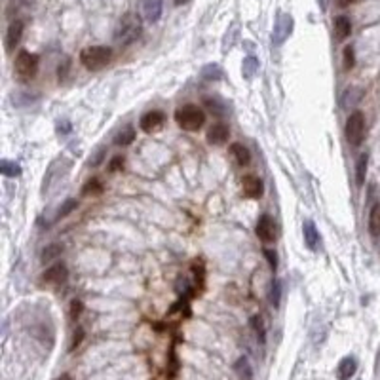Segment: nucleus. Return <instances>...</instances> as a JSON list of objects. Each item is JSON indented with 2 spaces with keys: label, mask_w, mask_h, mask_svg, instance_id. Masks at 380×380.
Listing matches in <instances>:
<instances>
[{
  "label": "nucleus",
  "mask_w": 380,
  "mask_h": 380,
  "mask_svg": "<svg viewBox=\"0 0 380 380\" xmlns=\"http://www.w3.org/2000/svg\"><path fill=\"white\" fill-rule=\"evenodd\" d=\"M82 192L86 194H101L103 192V187H101V183L97 179H92V181H87L86 183V187H84V190Z\"/></svg>",
  "instance_id": "nucleus-29"
},
{
  "label": "nucleus",
  "mask_w": 380,
  "mask_h": 380,
  "mask_svg": "<svg viewBox=\"0 0 380 380\" xmlns=\"http://www.w3.org/2000/svg\"><path fill=\"white\" fill-rule=\"evenodd\" d=\"M38 71V57L34 54H29L27 50H21L15 57V74L23 82L33 80Z\"/></svg>",
  "instance_id": "nucleus-4"
},
{
  "label": "nucleus",
  "mask_w": 380,
  "mask_h": 380,
  "mask_svg": "<svg viewBox=\"0 0 380 380\" xmlns=\"http://www.w3.org/2000/svg\"><path fill=\"white\" fill-rule=\"evenodd\" d=\"M162 15V0H145V17L148 21H158Z\"/></svg>",
  "instance_id": "nucleus-18"
},
{
  "label": "nucleus",
  "mask_w": 380,
  "mask_h": 380,
  "mask_svg": "<svg viewBox=\"0 0 380 380\" xmlns=\"http://www.w3.org/2000/svg\"><path fill=\"white\" fill-rule=\"evenodd\" d=\"M291 33H293V17L291 15H281L278 23H276V27H274V42L276 44H283Z\"/></svg>",
  "instance_id": "nucleus-9"
},
{
  "label": "nucleus",
  "mask_w": 380,
  "mask_h": 380,
  "mask_svg": "<svg viewBox=\"0 0 380 380\" xmlns=\"http://www.w3.org/2000/svg\"><path fill=\"white\" fill-rule=\"evenodd\" d=\"M122 167H124V158H122V156H116V158H113V162L108 164V171H118Z\"/></svg>",
  "instance_id": "nucleus-32"
},
{
  "label": "nucleus",
  "mask_w": 380,
  "mask_h": 380,
  "mask_svg": "<svg viewBox=\"0 0 380 380\" xmlns=\"http://www.w3.org/2000/svg\"><path fill=\"white\" fill-rule=\"evenodd\" d=\"M255 232L260 238V241H264V243L276 240V222H274L272 217L270 215H262L259 219V222H257Z\"/></svg>",
  "instance_id": "nucleus-7"
},
{
  "label": "nucleus",
  "mask_w": 380,
  "mask_h": 380,
  "mask_svg": "<svg viewBox=\"0 0 380 380\" xmlns=\"http://www.w3.org/2000/svg\"><path fill=\"white\" fill-rule=\"evenodd\" d=\"M61 251H63V245H59V243H52V245L44 247V249H42V255H40L42 262H44V264H46V262H52L54 259L59 257Z\"/></svg>",
  "instance_id": "nucleus-21"
},
{
  "label": "nucleus",
  "mask_w": 380,
  "mask_h": 380,
  "mask_svg": "<svg viewBox=\"0 0 380 380\" xmlns=\"http://www.w3.org/2000/svg\"><path fill=\"white\" fill-rule=\"evenodd\" d=\"M164 120H166L164 113H160V110H150V113H147L141 118L139 126L145 133H154V131H158V129L164 126Z\"/></svg>",
  "instance_id": "nucleus-8"
},
{
  "label": "nucleus",
  "mask_w": 380,
  "mask_h": 380,
  "mask_svg": "<svg viewBox=\"0 0 380 380\" xmlns=\"http://www.w3.org/2000/svg\"><path fill=\"white\" fill-rule=\"evenodd\" d=\"M228 135H230L228 126H225V124H215V126H211L209 127V131H207V143H209V145H225L228 139Z\"/></svg>",
  "instance_id": "nucleus-13"
},
{
  "label": "nucleus",
  "mask_w": 380,
  "mask_h": 380,
  "mask_svg": "<svg viewBox=\"0 0 380 380\" xmlns=\"http://www.w3.org/2000/svg\"><path fill=\"white\" fill-rule=\"evenodd\" d=\"M251 327H253L257 339L260 340V344H264V340H266V329H264L262 318H260V316H253V318H251Z\"/></svg>",
  "instance_id": "nucleus-24"
},
{
  "label": "nucleus",
  "mask_w": 380,
  "mask_h": 380,
  "mask_svg": "<svg viewBox=\"0 0 380 380\" xmlns=\"http://www.w3.org/2000/svg\"><path fill=\"white\" fill-rule=\"evenodd\" d=\"M234 371H236V374H238L241 380H253V367H251V363H249L247 357H240V360L236 361Z\"/></svg>",
  "instance_id": "nucleus-17"
},
{
  "label": "nucleus",
  "mask_w": 380,
  "mask_h": 380,
  "mask_svg": "<svg viewBox=\"0 0 380 380\" xmlns=\"http://www.w3.org/2000/svg\"><path fill=\"white\" fill-rule=\"evenodd\" d=\"M304 243L312 251H316L318 243H320V232H318V228H316V225H314L312 220L304 222Z\"/></svg>",
  "instance_id": "nucleus-15"
},
{
  "label": "nucleus",
  "mask_w": 380,
  "mask_h": 380,
  "mask_svg": "<svg viewBox=\"0 0 380 380\" xmlns=\"http://www.w3.org/2000/svg\"><path fill=\"white\" fill-rule=\"evenodd\" d=\"M80 312H82V302L80 300H73V304H71V316H73V320H76L80 316Z\"/></svg>",
  "instance_id": "nucleus-33"
},
{
  "label": "nucleus",
  "mask_w": 380,
  "mask_h": 380,
  "mask_svg": "<svg viewBox=\"0 0 380 380\" xmlns=\"http://www.w3.org/2000/svg\"><path fill=\"white\" fill-rule=\"evenodd\" d=\"M187 2H188V0H175V4H177V6H183V4H187Z\"/></svg>",
  "instance_id": "nucleus-36"
},
{
  "label": "nucleus",
  "mask_w": 380,
  "mask_h": 380,
  "mask_svg": "<svg viewBox=\"0 0 380 380\" xmlns=\"http://www.w3.org/2000/svg\"><path fill=\"white\" fill-rule=\"evenodd\" d=\"M21 36H23V21L15 19L10 23V27H8V33H6V48L12 52L17 44H19Z\"/></svg>",
  "instance_id": "nucleus-12"
},
{
  "label": "nucleus",
  "mask_w": 380,
  "mask_h": 380,
  "mask_svg": "<svg viewBox=\"0 0 380 380\" xmlns=\"http://www.w3.org/2000/svg\"><path fill=\"white\" fill-rule=\"evenodd\" d=\"M369 232L371 236H380V204H374L369 213Z\"/></svg>",
  "instance_id": "nucleus-19"
},
{
  "label": "nucleus",
  "mask_w": 380,
  "mask_h": 380,
  "mask_svg": "<svg viewBox=\"0 0 380 380\" xmlns=\"http://www.w3.org/2000/svg\"><path fill=\"white\" fill-rule=\"evenodd\" d=\"M367 166H369V156H367V154H361L360 160H357V166H355V183H357V187H361V185L365 183Z\"/></svg>",
  "instance_id": "nucleus-20"
},
{
  "label": "nucleus",
  "mask_w": 380,
  "mask_h": 380,
  "mask_svg": "<svg viewBox=\"0 0 380 380\" xmlns=\"http://www.w3.org/2000/svg\"><path fill=\"white\" fill-rule=\"evenodd\" d=\"M82 337H84V333H82V331H78V337H74V340H73V348H76L78 344H80Z\"/></svg>",
  "instance_id": "nucleus-34"
},
{
  "label": "nucleus",
  "mask_w": 380,
  "mask_h": 380,
  "mask_svg": "<svg viewBox=\"0 0 380 380\" xmlns=\"http://www.w3.org/2000/svg\"><path fill=\"white\" fill-rule=\"evenodd\" d=\"M67 278H69V270L63 262H55V264H52L46 272L42 274V281H46L50 285H61V283L67 281Z\"/></svg>",
  "instance_id": "nucleus-6"
},
{
  "label": "nucleus",
  "mask_w": 380,
  "mask_h": 380,
  "mask_svg": "<svg viewBox=\"0 0 380 380\" xmlns=\"http://www.w3.org/2000/svg\"><path fill=\"white\" fill-rule=\"evenodd\" d=\"M241 69H243V74L249 78V76H253V74L259 71V61L255 59V57H245V59H243V65H241Z\"/></svg>",
  "instance_id": "nucleus-25"
},
{
  "label": "nucleus",
  "mask_w": 380,
  "mask_h": 380,
  "mask_svg": "<svg viewBox=\"0 0 380 380\" xmlns=\"http://www.w3.org/2000/svg\"><path fill=\"white\" fill-rule=\"evenodd\" d=\"M230 152H232L234 160L238 162L240 166H247V164L251 162V152H249V148H247L245 145H241V143H234L232 147H230Z\"/></svg>",
  "instance_id": "nucleus-16"
},
{
  "label": "nucleus",
  "mask_w": 380,
  "mask_h": 380,
  "mask_svg": "<svg viewBox=\"0 0 380 380\" xmlns=\"http://www.w3.org/2000/svg\"><path fill=\"white\" fill-rule=\"evenodd\" d=\"M353 65H355V55H353V48L352 46H346V48H344V69H346V71H350V69H353Z\"/></svg>",
  "instance_id": "nucleus-30"
},
{
  "label": "nucleus",
  "mask_w": 380,
  "mask_h": 380,
  "mask_svg": "<svg viewBox=\"0 0 380 380\" xmlns=\"http://www.w3.org/2000/svg\"><path fill=\"white\" fill-rule=\"evenodd\" d=\"M76 207H78V202H76V200H67L63 206H61L59 213H57V217H55V219H63V217H67L69 213H73Z\"/></svg>",
  "instance_id": "nucleus-27"
},
{
  "label": "nucleus",
  "mask_w": 380,
  "mask_h": 380,
  "mask_svg": "<svg viewBox=\"0 0 380 380\" xmlns=\"http://www.w3.org/2000/svg\"><path fill=\"white\" fill-rule=\"evenodd\" d=\"M0 173L4 175V177H19L21 175V167L15 164V162H10V160H2V164H0Z\"/></svg>",
  "instance_id": "nucleus-23"
},
{
  "label": "nucleus",
  "mask_w": 380,
  "mask_h": 380,
  "mask_svg": "<svg viewBox=\"0 0 380 380\" xmlns=\"http://www.w3.org/2000/svg\"><path fill=\"white\" fill-rule=\"evenodd\" d=\"M135 139V129L131 126H127L124 131H120V133L114 137V143L118 145V147H127V145H131Z\"/></svg>",
  "instance_id": "nucleus-22"
},
{
  "label": "nucleus",
  "mask_w": 380,
  "mask_h": 380,
  "mask_svg": "<svg viewBox=\"0 0 380 380\" xmlns=\"http://www.w3.org/2000/svg\"><path fill=\"white\" fill-rule=\"evenodd\" d=\"M55 380H71V376H69V374H61L59 378H55Z\"/></svg>",
  "instance_id": "nucleus-37"
},
{
  "label": "nucleus",
  "mask_w": 380,
  "mask_h": 380,
  "mask_svg": "<svg viewBox=\"0 0 380 380\" xmlns=\"http://www.w3.org/2000/svg\"><path fill=\"white\" fill-rule=\"evenodd\" d=\"M280 299H281V285H280V281H272V289H270V302H272L274 308L280 306Z\"/></svg>",
  "instance_id": "nucleus-26"
},
{
  "label": "nucleus",
  "mask_w": 380,
  "mask_h": 380,
  "mask_svg": "<svg viewBox=\"0 0 380 380\" xmlns=\"http://www.w3.org/2000/svg\"><path fill=\"white\" fill-rule=\"evenodd\" d=\"M175 120L185 131H198L206 124V113L196 105H185V107L177 108Z\"/></svg>",
  "instance_id": "nucleus-2"
},
{
  "label": "nucleus",
  "mask_w": 380,
  "mask_h": 380,
  "mask_svg": "<svg viewBox=\"0 0 380 380\" xmlns=\"http://www.w3.org/2000/svg\"><path fill=\"white\" fill-rule=\"evenodd\" d=\"M202 76H204L206 80H219V78H220V69L217 67V65H209V67L204 69Z\"/></svg>",
  "instance_id": "nucleus-28"
},
{
  "label": "nucleus",
  "mask_w": 380,
  "mask_h": 380,
  "mask_svg": "<svg viewBox=\"0 0 380 380\" xmlns=\"http://www.w3.org/2000/svg\"><path fill=\"white\" fill-rule=\"evenodd\" d=\"M352 2H353V0H337V4H339L340 8H346V6H350Z\"/></svg>",
  "instance_id": "nucleus-35"
},
{
  "label": "nucleus",
  "mask_w": 380,
  "mask_h": 380,
  "mask_svg": "<svg viewBox=\"0 0 380 380\" xmlns=\"http://www.w3.org/2000/svg\"><path fill=\"white\" fill-rule=\"evenodd\" d=\"M139 34H141L139 15L126 14L120 19V23H118V29H116L114 38H116V42H118V44H122V46H127V44H131V42L137 40V38H139Z\"/></svg>",
  "instance_id": "nucleus-3"
},
{
  "label": "nucleus",
  "mask_w": 380,
  "mask_h": 380,
  "mask_svg": "<svg viewBox=\"0 0 380 380\" xmlns=\"http://www.w3.org/2000/svg\"><path fill=\"white\" fill-rule=\"evenodd\" d=\"M113 59V50L108 46H90L80 52V63L87 71H101Z\"/></svg>",
  "instance_id": "nucleus-1"
},
{
  "label": "nucleus",
  "mask_w": 380,
  "mask_h": 380,
  "mask_svg": "<svg viewBox=\"0 0 380 380\" xmlns=\"http://www.w3.org/2000/svg\"><path fill=\"white\" fill-rule=\"evenodd\" d=\"M241 187H243L245 196H249V198H260V196H262V190H264L262 181H260L259 177H255V175H245V177L241 179Z\"/></svg>",
  "instance_id": "nucleus-10"
},
{
  "label": "nucleus",
  "mask_w": 380,
  "mask_h": 380,
  "mask_svg": "<svg viewBox=\"0 0 380 380\" xmlns=\"http://www.w3.org/2000/svg\"><path fill=\"white\" fill-rule=\"evenodd\" d=\"M357 371V361L353 355H346L344 360H340L339 367H337V376L339 380H350Z\"/></svg>",
  "instance_id": "nucleus-11"
},
{
  "label": "nucleus",
  "mask_w": 380,
  "mask_h": 380,
  "mask_svg": "<svg viewBox=\"0 0 380 380\" xmlns=\"http://www.w3.org/2000/svg\"><path fill=\"white\" fill-rule=\"evenodd\" d=\"M344 131H346V139L350 145H353V147L361 145V141L365 137V114L360 113V110L350 114Z\"/></svg>",
  "instance_id": "nucleus-5"
},
{
  "label": "nucleus",
  "mask_w": 380,
  "mask_h": 380,
  "mask_svg": "<svg viewBox=\"0 0 380 380\" xmlns=\"http://www.w3.org/2000/svg\"><path fill=\"white\" fill-rule=\"evenodd\" d=\"M264 257H266L268 262H270V268L276 270V268H278V255H276V251H272V249H264Z\"/></svg>",
  "instance_id": "nucleus-31"
},
{
  "label": "nucleus",
  "mask_w": 380,
  "mask_h": 380,
  "mask_svg": "<svg viewBox=\"0 0 380 380\" xmlns=\"http://www.w3.org/2000/svg\"><path fill=\"white\" fill-rule=\"evenodd\" d=\"M334 34H337V40H346L352 34V21L346 15L334 17Z\"/></svg>",
  "instance_id": "nucleus-14"
}]
</instances>
